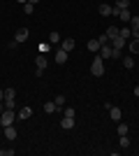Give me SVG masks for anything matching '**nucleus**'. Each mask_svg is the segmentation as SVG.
I'll return each mask as SVG.
<instances>
[{"label": "nucleus", "instance_id": "nucleus-19", "mask_svg": "<svg viewBox=\"0 0 139 156\" xmlns=\"http://www.w3.org/2000/svg\"><path fill=\"white\" fill-rule=\"evenodd\" d=\"M116 9H130V0H116Z\"/></svg>", "mask_w": 139, "mask_h": 156}, {"label": "nucleus", "instance_id": "nucleus-18", "mask_svg": "<svg viewBox=\"0 0 139 156\" xmlns=\"http://www.w3.org/2000/svg\"><path fill=\"white\" fill-rule=\"evenodd\" d=\"M104 35H107L109 40H111V37H118V28H116V26H109V28H107V33H104Z\"/></svg>", "mask_w": 139, "mask_h": 156}, {"label": "nucleus", "instance_id": "nucleus-15", "mask_svg": "<svg viewBox=\"0 0 139 156\" xmlns=\"http://www.w3.org/2000/svg\"><path fill=\"white\" fill-rule=\"evenodd\" d=\"M100 14H102V16H111V5L102 2V5H100Z\"/></svg>", "mask_w": 139, "mask_h": 156}, {"label": "nucleus", "instance_id": "nucleus-10", "mask_svg": "<svg viewBox=\"0 0 139 156\" xmlns=\"http://www.w3.org/2000/svg\"><path fill=\"white\" fill-rule=\"evenodd\" d=\"M74 47H77V42H74L72 37H65V40H60V49H65V51H72Z\"/></svg>", "mask_w": 139, "mask_h": 156}, {"label": "nucleus", "instance_id": "nucleus-35", "mask_svg": "<svg viewBox=\"0 0 139 156\" xmlns=\"http://www.w3.org/2000/svg\"><path fill=\"white\" fill-rule=\"evenodd\" d=\"M28 2H33V5H35V2H40V0H28Z\"/></svg>", "mask_w": 139, "mask_h": 156}, {"label": "nucleus", "instance_id": "nucleus-7", "mask_svg": "<svg viewBox=\"0 0 139 156\" xmlns=\"http://www.w3.org/2000/svg\"><path fill=\"white\" fill-rule=\"evenodd\" d=\"M28 40V28H19V30L14 33V42L19 44V42H26Z\"/></svg>", "mask_w": 139, "mask_h": 156}, {"label": "nucleus", "instance_id": "nucleus-16", "mask_svg": "<svg viewBox=\"0 0 139 156\" xmlns=\"http://www.w3.org/2000/svg\"><path fill=\"white\" fill-rule=\"evenodd\" d=\"M130 54H139V37L130 40Z\"/></svg>", "mask_w": 139, "mask_h": 156}, {"label": "nucleus", "instance_id": "nucleus-2", "mask_svg": "<svg viewBox=\"0 0 139 156\" xmlns=\"http://www.w3.org/2000/svg\"><path fill=\"white\" fill-rule=\"evenodd\" d=\"M14 100H16V91L14 89H5V110H14Z\"/></svg>", "mask_w": 139, "mask_h": 156}, {"label": "nucleus", "instance_id": "nucleus-12", "mask_svg": "<svg viewBox=\"0 0 139 156\" xmlns=\"http://www.w3.org/2000/svg\"><path fill=\"white\" fill-rule=\"evenodd\" d=\"M60 128H63V130H72V128H74V119L63 117V121H60Z\"/></svg>", "mask_w": 139, "mask_h": 156}, {"label": "nucleus", "instance_id": "nucleus-20", "mask_svg": "<svg viewBox=\"0 0 139 156\" xmlns=\"http://www.w3.org/2000/svg\"><path fill=\"white\" fill-rule=\"evenodd\" d=\"M118 35H121L123 40H125V37H132V30H130V26H123V28L118 30Z\"/></svg>", "mask_w": 139, "mask_h": 156}, {"label": "nucleus", "instance_id": "nucleus-3", "mask_svg": "<svg viewBox=\"0 0 139 156\" xmlns=\"http://www.w3.org/2000/svg\"><path fill=\"white\" fill-rule=\"evenodd\" d=\"M46 63H49V61H46V56H44V54H40V56H35V65H37V70H35V75H37V77H42V75H44V68H46Z\"/></svg>", "mask_w": 139, "mask_h": 156}, {"label": "nucleus", "instance_id": "nucleus-27", "mask_svg": "<svg viewBox=\"0 0 139 156\" xmlns=\"http://www.w3.org/2000/svg\"><path fill=\"white\" fill-rule=\"evenodd\" d=\"M127 124H118V128H116V133H118V135H127Z\"/></svg>", "mask_w": 139, "mask_h": 156}, {"label": "nucleus", "instance_id": "nucleus-23", "mask_svg": "<svg viewBox=\"0 0 139 156\" xmlns=\"http://www.w3.org/2000/svg\"><path fill=\"white\" fill-rule=\"evenodd\" d=\"M123 65H125L127 70H130V68H134V58H132V56H123Z\"/></svg>", "mask_w": 139, "mask_h": 156}, {"label": "nucleus", "instance_id": "nucleus-8", "mask_svg": "<svg viewBox=\"0 0 139 156\" xmlns=\"http://www.w3.org/2000/svg\"><path fill=\"white\" fill-rule=\"evenodd\" d=\"M123 47H125V40L121 37V35L118 37H111V49L114 51H123Z\"/></svg>", "mask_w": 139, "mask_h": 156}, {"label": "nucleus", "instance_id": "nucleus-13", "mask_svg": "<svg viewBox=\"0 0 139 156\" xmlns=\"http://www.w3.org/2000/svg\"><path fill=\"white\" fill-rule=\"evenodd\" d=\"M100 47H102V44H100L98 37H95V40H88V51H100Z\"/></svg>", "mask_w": 139, "mask_h": 156}, {"label": "nucleus", "instance_id": "nucleus-34", "mask_svg": "<svg viewBox=\"0 0 139 156\" xmlns=\"http://www.w3.org/2000/svg\"><path fill=\"white\" fill-rule=\"evenodd\" d=\"M16 2H23V5H26V2H28V0H16Z\"/></svg>", "mask_w": 139, "mask_h": 156}, {"label": "nucleus", "instance_id": "nucleus-14", "mask_svg": "<svg viewBox=\"0 0 139 156\" xmlns=\"http://www.w3.org/2000/svg\"><path fill=\"white\" fill-rule=\"evenodd\" d=\"M44 112H46V114H53V112H58V105L49 100V103H44Z\"/></svg>", "mask_w": 139, "mask_h": 156}, {"label": "nucleus", "instance_id": "nucleus-25", "mask_svg": "<svg viewBox=\"0 0 139 156\" xmlns=\"http://www.w3.org/2000/svg\"><path fill=\"white\" fill-rule=\"evenodd\" d=\"M53 103L58 105V110H60V107H65V96H63V93H58V96H56V100H53Z\"/></svg>", "mask_w": 139, "mask_h": 156}, {"label": "nucleus", "instance_id": "nucleus-31", "mask_svg": "<svg viewBox=\"0 0 139 156\" xmlns=\"http://www.w3.org/2000/svg\"><path fill=\"white\" fill-rule=\"evenodd\" d=\"M100 44H109V42H111V40H109V37H107V35H100Z\"/></svg>", "mask_w": 139, "mask_h": 156}, {"label": "nucleus", "instance_id": "nucleus-21", "mask_svg": "<svg viewBox=\"0 0 139 156\" xmlns=\"http://www.w3.org/2000/svg\"><path fill=\"white\" fill-rule=\"evenodd\" d=\"M127 26H130V30H139V16H132L127 21Z\"/></svg>", "mask_w": 139, "mask_h": 156}, {"label": "nucleus", "instance_id": "nucleus-17", "mask_svg": "<svg viewBox=\"0 0 139 156\" xmlns=\"http://www.w3.org/2000/svg\"><path fill=\"white\" fill-rule=\"evenodd\" d=\"M30 114H33L30 107H21V110H19V119H30Z\"/></svg>", "mask_w": 139, "mask_h": 156}, {"label": "nucleus", "instance_id": "nucleus-5", "mask_svg": "<svg viewBox=\"0 0 139 156\" xmlns=\"http://www.w3.org/2000/svg\"><path fill=\"white\" fill-rule=\"evenodd\" d=\"M98 56H102V58H114L111 44H102V47H100V51H98Z\"/></svg>", "mask_w": 139, "mask_h": 156}, {"label": "nucleus", "instance_id": "nucleus-24", "mask_svg": "<svg viewBox=\"0 0 139 156\" xmlns=\"http://www.w3.org/2000/svg\"><path fill=\"white\" fill-rule=\"evenodd\" d=\"M58 42H60V35H58L56 30H53L51 35H49V44H58Z\"/></svg>", "mask_w": 139, "mask_h": 156}, {"label": "nucleus", "instance_id": "nucleus-1", "mask_svg": "<svg viewBox=\"0 0 139 156\" xmlns=\"http://www.w3.org/2000/svg\"><path fill=\"white\" fill-rule=\"evenodd\" d=\"M91 75L93 77H102V75H104V58H102V56H95V58H93Z\"/></svg>", "mask_w": 139, "mask_h": 156}, {"label": "nucleus", "instance_id": "nucleus-28", "mask_svg": "<svg viewBox=\"0 0 139 156\" xmlns=\"http://www.w3.org/2000/svg\"><path fill=\"white\" fill-rule=\"evenodd\" d=\"M130 147V140H127V135H121V149H127Z\"/></svg>", "mask_w": 139, "mask_h": 156}, {"label": "nucleus", "instance_id": "nucleus-11", "mask_svg": "<svg viewBox=\"0 0 139 156\" xmlns=\"http://www.w3.org/2000/svg\"><path fill=\"white\" fill-rule=\"evenodd\" d=\"M2 130H5V137H7V140H16V135H19V130L14 128V124L12 126H5Z\"/></svg>", "mask_w": 139, "mask_h": 156}, {"label": "nucleus", "instance_id": "nucleus-33", "mask_svg": "<svg viewBox=\"0 0 139 156\" xmlns=\"http://www.w3.org/2000/svg\"><path fill=\"white\" fill-rule=\"evenodd\" d=\"M134 96H137V98H139V86H134Z\"/></svg>", "mask_w": 139, "mask_h": 156}, {"label": "nucleus", "instance_id": "nucleus-30", "mask_svg": "<svg viewBox=\"0 0 139 156\" xmlns=\"http://www.w3.org/2000/svg\"><path fill=\"white\" fill-rule=\"evenodd\" d=\"M0 156H14V149H0Z\"/></svg>", "mask_w": 139, "mask_h": 156}, {"label": "nucleus", "instance_id": "nucleus-26", "mask_svg": "<svg viewBox=\"0 0 139 156\" xmlns=\"http://www.w3.org/2000/svg\"><path fill=\"white\" fill-rule=\"evenodd\" d=\"M63 114H65V117H70V119H74L77 110H74V107H63Z\"/></svg>", "mask_w": 139, "mask_h": 156}, {"label": "nucleus", "instance_id": "nucleus-4", "mask_svg": "<svg viewBox=\"0 0 139 156\" xmlns=\"http://www.w3.org/2000/svg\"><path fill=\"white\" fill-rule=\"evenodd\" d=\"M14 124V110H2L0 114V126L5 128V126H12Z\"/></svg>", "mask_w": 139, "mask_h": 156}, {"label": "nucleus", "instance_id": "nucleus-22", "mask_svg": "<svg viewBox=\"0 0 139 156\" xmlns=\"http://www.w3.org/2000/svg\"><path fill=\"white\" fill-rule=\"evenodd\" d=\"M118 19H123L127 23V21L132 19V14H130V9H121V14H118Z\"/></svg>", "mask_w": 139, "mask_h": 156}, {"label": "nucleus", "instance_id": "nucleus-32", "mask_svg": "<svg viewBox=\"0 0 139 156\" xmlns=\"http://www.w3.org/2000/svg\"><path fill=\"white\" fill-rule=\"evenodd\" d=\"M0 100H5V91L2 89H0Z\"/></svg>", "mask_w": 139, "mask_h": 156}, {"label": "nucleus", "instance_id": "nucleus-9", "mask_svg": "<svg viewBox=\"0 0 139 156\" xmlns=\"http://www.w3.org/2000/svg\"><path fill=\"white\" fill-rule=\"evenodd\" d=\"M107 112H109V117H111L114 121H121V117H123V110H121V107H116V105H111Z\"/></svg>", "mask_w": 139, "mask_h": 156}, {"label": "nucleus", "instance_id": "nucleus-29", "mask_svg": "<svg viewBox=\"0 0 139 156\" xmlns=\"http://www.w3.org/2000/svg\"><path fill=\"white\" fill-rule=\"evenodd\" d=\"M33 2H26V5H23V12H26V14H33Z\"/></svg>", "mask_w": 139, "mask_h": 156}, {"label": "nucleus", "instance_id": "nucleus-6", "mask_svg": "<svg viewBox=\"0 0 139 156\" xmlns=\"http://www.w3.org/2000/svg\"><path fill=\"white\" fill-rule=\"evenodd\" d=\"M67 56H70V51H65V49H58V51L53 54V61H56L58 65H63V63L67 61Z\"/></svg>", "mask_w": 139, "mask_h": 156}]
</instances>
